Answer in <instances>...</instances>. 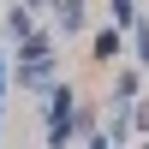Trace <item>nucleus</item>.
I'll use <instances>...</instances> for the list:
<instances>
[{
  "mask_svg": "<svg viewBox=\"0 0 149 149\" xmlns=\"http://www.w3.org/2000/svg\"><path fill=\"white\" fill-rule=\"evenodd\" d=\"M60 42H54V30H42V24H36L30 36H24V42H12L6 48V78L18 84L24 95H42L48 84L60 78Z\"/></svg>",
  "mask_w": 149,
  "mask_h": 149,
  "instance_id": "1",
  "label": "nucleus"
},
{
  "mask_svg": "<svg viewBox=\"0 0 149 149\" xmlns=\"http://www.w3.org/2000/svg\"><path fill=\"white\" fill-rule=\"evenodd\" d=\"M72 113H78V90H72L66 78H54V84L42 90V143H48V149H72V143H78Z\"/></svg>",
  "mask_w": 149,
  "mask_h": 149,
  "instance_id": "2",
  "label": "nucleus"
},
{
  "mask_svg": "<svg viewBox=\"0 0 149 149\" xmlns=\"http://www.w3.org/2000/svg\"><path fill=\"white\" fill-rule=\"evenodd\" d=\"M42 12H54V30H60V36L90 30V0H48Z\"/></svg>",
  "mask_w": 149,
  "mask_h": 149,
  "instance_id": "3",
  "label": "nucleus"
},
{
  "mask_svg": "<svg viewBox=\"0 0 149 149\" xmlns=\"http://www.w3.org/2000/svg\"><path fill=\"white\" fill-rule=\"evenodd\" d=\"M90 60H95V66H113V60H125V30H113V24H95V36H90Z\"/></svg>",
  "mask_w": 149,
  "mask_h": 149,
  "instance_id": "4",
  "label": "nucleus"
},
{
  "mask_svg": "<svg viewBox=\"0 0 149 149\" xmlns=\"http://www.w3.org/2000/svg\"><path fill=\"white\" fill-rule=\"evenodd\" d=\"M137 95H143V72H137V66H119V72H113V90H107V102H113V107H131Z\"/></svg>",
  "mask_w": 149,
  "mask_h": 149,
  "instance_id": "5",
  "label": "nucleus"
},
{
  "mask_svg": "<svg viewBox=\"0 0 149 149\" xmlns=\"http://www.w3.org/2000/svg\"><path fill=\"white\" fill-rule=\"evenodd\" d=\"M30 30H36V12H24L18 0H12V6H6V18H0V42L12 48V42H24Z\"/></svg>",
  "mask_w": 149,
  "mask_h": 149,
  "instance_id": "6",
  "label": "nucleus"
},
{
  "mask_svg": "<svg viewBox=\"0 0 149 149\" xmlns=\"http://www.w3.org/2000/svg\"><path fill=\"white\" fill-rule=\"evenodd\" d=\"M125 54H131L137 72H149V18H143V12H137V24L125 30Z\"/></svg>",
  "mask_w": 149,
  "mask_h": 149,
  "instance_id": "7",
  "label": "nucleus"
},
{
  "mask_svg": "<svg viewBox=\"0 0 149 149\" xmlns=\"http://www.w3.org/2000/svg\"><path fill=\"white\" fill-rule=\"evenodd\" d=\"M107 24L113 30H131L137 24V0H107Z\"/></svg>",
  "mask_w": 149,
  "mask_h": 149,
  "instance_id": "8",
  "label": "nucleus"
},
{
  "mask_svg": "<svg viewBox=\"0 0 149 149\" xmlns=\"http://www.w3.org/2000/svg\"><path fill=\"white\" fill-rule=\"evenodd\" d=\"M72 125H78V137H90V131H102V113L78 102V113H72Z\"/></svg>",
  "mask_w": 149,
  "mask_h": 149,
  "instance_id": "9",
  "label": "nucleus"
},
{
  "mask_svg": "<svg viewBox=\"0 0 149 149\" xmlns=\"http://www.w3.org/2000/svg\"><path fill=\"white\" fill-rule=\"evenodd\" d=\"M131 137H149V102H143V95L131 102Z\"/></svg>",
  "mask_w": 149,
  "mask_h": 149,
  "instance_id": "10",
  "label": "nucleus"
},
{
  "mask_svg": "<svg viewBox=\"0 0 149 149\" xmlns=\"http://www.w3.org/2000/svg\"><path fill=\"white\" fill-rule=\"evenodd\" d=\"M18 6H24V12H42V6H48V0H18Z\"/></svg>",
  "mask_w": 149,
  "mask_h": 149,
  "instance_id": "11",
  "label": "nucleus"
},
{
  "mask_svg": "<svg viewBox=\"0 0 149 149\" xmlns=\"http://www.w3.org/2000/svg\"><path fill=\"white\" fill-rule=\"evenodd\" d=\"M137 149H149V137H137Z\"/></svg>",
  "mask_w": 149,
  "mask_h": 149,
  "instance_id": "12",
  "label": "nucleus"
}]
</instances>
